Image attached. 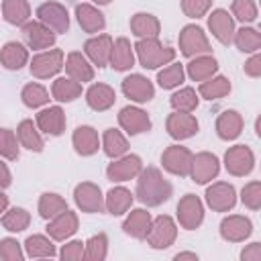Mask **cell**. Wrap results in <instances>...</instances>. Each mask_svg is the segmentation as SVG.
<instances>
[{"label": "cell", "instance_id": "6da1fadb", "mask_svg": "<svg viewBox=\"0 0 261 261\" xmlns=\"http://www.w3.org/2000/svg\"><path fill=\"white\" fill-rule=\"evenodd\" d=\"M137 198L147 206H159L171 198V184L157 167L141 169L137 179Z\"/></svg>", "mask_w": 261, "mask_h": 261}, {"label": "cell", "instance_id": "7a4b0ae2", "mask_svg": "<svg viewBox=\"0 0 261 261\" xmlns=\"http://www.w3.org/2000/svg\"><path fill=\"white\" fill-rule=\"evenodd\" d=\"M139 63L147 69H157L161 65H167L173 61L175 57V49L161 45L157 39H139V43L135 45Z\"/></svg>", "mask_w": 261, "mask_h": 261}, {"label": "cell", "instance_id": "3957f363", "mask_svg": "<svg viewBox=\"0 0 261 261\" xmlns=\"http://www.w3.org/2000/svg\"><path fill=\"white\" fill-rule=\"evenodd\" d=\"M175 237H177V226L165 214H161L155 220H151V226H149V230L145 234L147 243L153 249H167V247H171Z\"/></svg>", "mask_w": 261, "mask_h": 261}, {"label": "cell", "instance_id": "277c9868", "mask_svg": "<svg viewBox=\"0 0 261 261\" xmlns=\"http://www.w3.org/2000/svg\"><path fill=\"white\" fill-rule=\"evenodd\" d=\"M179 49L186 57H196V55H208L210 53V41L206 37V33L196 27V24H188L181 29L179 33Z\"/></svg>", "mask_w": 261, "mask_h": 261}, {"label": "cell", "instance_id": "5b68a950", "mask_svg": "<svg viewBox=\"0 0 261 261\" xmlns=\"http://www.w3.org/2000/svg\"><path fill=\"white\" fill-rule=\"evenodd\" d=\"M224 167L230 175H249L255 167V155L247 145H234L224 153Z\"/></svg>", "mask_w": 261, "mask_h": 261}, {"label": "cell", "instance_id": "8992f818", "mask_svg": "<svg viewBox=\"0 0 261 261\" xmlns=\"http://www.w3.org/2000/svg\"><path fill=\"white\" fill-rule=\"evenodd\" d=\"M177 220L186 230H194L204 220V206L196 194H186L177 204Z\"/></svg>", "mask_w": 261, "mask_h": 261}, {"label": "cell", "instance_id": "52a82bcc", "mask_svg": "<svg viewBox=\"0 0 261 261\" xmlns=\"http://www.w3.org/2000/svg\"><path fill=\"white\" fill-rule=\"evenodd\" d=\"M31 73L39 80H47L51 75H55L61 67H63V51L61 49H49L43 51L39 55L33 57L31 61Z\"/></svg>", "mask_w": 261, "mask_h": 261}, {"label": "cell", "instance_id": "ba28073f", "mask_svg": "<svg viewBox=\"0 0 261 261\" xmlns=\"http://www.w3.org/2000/svg\"><path fill=\"white\" fill-rule=\"evenodd\" d=\"M192 151L188 147H181V145H171L163 151L161 155V163L163 167L173 173V175H179V177H186L190 173V165H192Z\"/></svg>", "mask_w": 261, "mask_h": 261}, {"label": "cell", "instance_id": "9c48e42d", "mask_svg": "<svg viewBox=\"0 0 261 261\" xmlns=\"http://www.w3.org/2000/svg\"><path fill=\"white\" fill-rule=\"evenodd\" d=\"M220 171V163H218V157L208 153V151H202L198 155L192 157V165H190V177L196 181V184H208L210 179H214Z\"/></svg>", "mask_w": 261, "mask_h": 261}, {"label": "cell", "instance_id": "30bf717a", "mask_svg": "<svg viewBox=\"0 0 261 261\" xmlns=\"http://www.w3.org/2000/svg\"><path fill=\"white\" fill-rule=\"evenodd\" d=\"M73 200L77 204V208L82 212L94 214V212H102L104 210V196L100 192V188L92 181H84L77 184L73 190Z\"/></svg>", "mask_w": 261, "mask_h": 261}, {"label": "cell", "instance_id": "8fae6325", "mask_svg": "<svg viewBox=\"0 0 261 261\" xmlns=\"http://www.w3.org/2000/svg\"><path fill=\"white\" fill-rule=\"evenodd\" d=\"M37 16L53 33H65L69 29V14H67L65 6H61L59 2H45V4H41L37 8Z\"/></svg>", "mask_w": 261, "mask_h": 261}, {"label": "cell", "instance_id": "7c38bea8", "mask_svg": "<svg viewBox=\"0 0 261 261\" xmlns=\"http://www.w3.org/2000/svg\"><path fill=\"white\" fill-rule=\"evenodd\" d=\"M22 39L31 49H47L55 43V33L41 20H27L22 24Z\"/></svg>", "mask_w": 261, "mask_h": 261}, {"label": "cell", "instance_id": "4fadbf2b", "mask_svg": "<svg viewBox=\"0 0 261 261\" xmlns=\"http://www.w3.org/2000/svg\"><path fill=\"white\" fill-rule=\"evenodd\" d=\"M206 202L216 212H226L237 204V192L226 181H216L206 190Z\"/></svg>", "mask_w": 261, "mask_h": 261}, {"label": "cell", "instance_id": "5bb4252c", "mask_svg": "<svg viewBox=\"0 0 261 261\" xmlns=\"http://www.w3.org/2000/svg\"><path fill=\"white\" fill-rule=\"evenodd\" d=\"M143 169V163H141V157L137 155H126V157H120L116 161H112L108 167H106V175L110 181H128L133 177H137Z\"/></svg>", "mask_w": 261, "mask_h": 261}, {"label": "cell", "instance_id": "9a60e30c", "mask_svg": "<svg viewBox=\"0 0 261 261\" xmlns=\"http://www.w3.org/2000/svg\"><path fill=\"white\" fill-rule=\"evenodd\" d=\"M253 232V224L249 218L241 216V214H232V216H226L222 222H220V237L224 241H230V243H241L245 239H249V234Z\"/></svg>", "mask_w": 261, "mask_h": 261}, {"label": "cell", "instance_id": "2e32d148", "mask_svg": "<svg viewBox=\"0 0 261 261\" xmlns=\"http://www.w3.org/2000/svg\"><path fill=\"white\" fill-rule=\"evenodd\" d=\"M118 122L128 135H141V133H147L151 128L149 114L137 106H124L118 114Z\"/></svg>", "mask_w": 261, "mask_h": 261}, {"label": "cell", "instance_id": "e0dca14e", "mask_svg": "<svg viewBox=\"0 0 261 261\" xmlns=\"http://www.w3.org/2000/svg\"><path fill=\"white\" fill-rule=\"evenodd\" d=\"M208 29L212 31V35L222 45H230L232 43V37H234V20H232V16L226 10H222V8L212 10V14L208 16Z\"/></svg>", "mask_w": 261, "mask_h": 261}, {"label": "cell", "instance_id": "ac0fdd59", "mask_svg": "<svg viewBox=\"0 0 261 261\" xmlns=\"http://www.w3.org/2000/svg\"><path fill=\"white\" fill-rule=\"evenodd\" d=\"M167 133L169 137L181 141V139H190L198 133V120L190 114V112H173L167 116Z\"/></svg>", "mask_w": 261, "mask_h": 261}, {"label": "cell", "instance_id": "d6986e66", "mask_svg": "<svg viewBox=\"0 0 261 261\" xmlns=\"http://www.w3.org/2000/svg\"><path fill=\"white\" fill-rule=\"evenodd\" d=\"M122 92H124L126 98L143 104V102H149L153 98L155 88H153V84L147 77H143L139 73H133V75L122 80Z\"/></svg>", "mask_w": 261, "mask_h": 261}, {"label": "cell", "instance_id": "ffe728a7", "mask_svg": "<svg viewBox=\"0 0 261 261\" xmlns=\"http://www.w3.org/2000/svg\"><path fill=\"white\" fill-rule=\"evenodd\" d=\"M84 51L92 59L94 65L106 67L108 61H110V53H112V39H110V35H96V37L88 39L86 45H84Z\"/></svg>", "mask_w": 261, "mask_h": 261}, {"label": "cell", "instance_id": "44dd1931", "mask_svg": "<svg viewBox=\"0 0 261 261\" xmlns=\"http://www.w3.org/2000/svg\"><path fill=\"white\" fill-rule=\"evenodd\" d=\"M77 230V214L71 210H63L61 214L53 216L47 224V232L55 241H65Z\"/></svg>", "mask_w": 261, "mask_h": 261}, {"label": "cell", "instance_id": "7402d4cb", "mask_svg": "<svg viewBox=\"0 0 261 261\" xmlns=\"http://www.w3.org/2000/svg\"><path fill=\"white\" fill-rule=\"evenodd\" d=\"M37 126L51 137H59L65 130V112L59 106H49L37 114Z\"/></svg>", "mask_w": 261, "mask_h": 261}, {"label": "cell", "instance_id": "603a6c76", "mask_svg": "<svg viewBox=\"0 0 261 261\" xmlns=\"http://www.w3.org/2000/svg\"><path fill=\"white\" fill-rule=\"evenodd\" d=\"M116 71H126L135 65V53H133V45L128 39L120 37L112 43V53H110V61H108Z\"/></svg>", "mask_w": 261, "mask_h": 261}, {"label": "cell", "instance_id": "cb8c5ba5", "mask_svg": "<svg viewBox=\"0 0 261 261\" xmlns=\"http://www.w3.org/2000/svg\"><path fill=\"white\" fill-rule=\"evenodd\" d=\"M65 71L71 80L84 84V82H92L94 80V67L90 65V61L77 53V51H71L65 59Z\"/></svg>", "mask_w": 261, "mask_h": 261}, {"label": "cell", "instance_id": "d4e9b609", "mask_svg": "<svg viewBox=\"0 0 261 261\" xmlns=\"http://www.w3.org/2000/svg\"><path fill=\"white\" fill-rule=\"evenodd\" d=\"M116 100V94L114 90L108 86V84H94L90 86V90L86 92V102L92 110L96 112H104L108 110Z\"/></svg>", "mask_w": 261, "mask_h": 261}, {"label": "cell", "instance_id": "484cf974", "mask_svg": "<svg viewBox=\"0 0 261 261\" xmlns=\"http://www.w3.org/2000/svg\"><path fill=\"white\" fill-rule=\"evenodd\" d=\"M71 143H73V149L80 153V155H94L100 147V139H98V133L96 128L84 124V126H77L73 130V137H71Z\"/></svg>", "mask_w": 261, "mask_h": 261}, {"label": "cell", "instance_id": "4316f807", "mask_svg": "<svg viewBox=\"0 0 261 261\" xmlns=\"http://www.w3.org/2000/svg\"><path fill=\"white\" fill-rule=\"evenodd\" d=\"M130 31L139 39H157L159 31H161V24H159L157 16H153L149 12H137L130 18Z\"/></svg>", "mask_w": 261, "mask_h": 261}, {"label": "cell", "instance_id": "83f0119b", "mask_svg": "<svg viewBox=\"0 0 261 261\" xmlns=\"http://www.w3.org/2000/svg\"><path fill=\"white\" fill-rule=\"evenodd\" d=\"M243 130V116L237 110H224L216 118V133L224 141H232L241 135Z\"/></svg>", "mask_w": 261, "mask_h": 261}, {"label": "cell", "instance_id": "f1b7e54d", "mask_svg": "<svg viewBox=\"0 0 261 261\" xmlns=\"http://www.w3.org/2000/svg\"><path fill=\"white\" fill-rule=\"evenodd\" d=\"M75 16H77L80 27L86 33H98V31H102L106 27L104 14L98 8H94L92 4H77L75 6Z\"/></svg>", "mask_w": 261, "mask_h": 261}, {"label": "cell", "instance_id": "f546056e", "mask_svg": "<svg viewBox=\"0 0 261 261\" xmlns=\"http://www.w3.org/2000/svg\"><path fill=\"white\" fill-rule=\"evenodd\" d=\"M29 61V51L24 49V45L16 43V41H8L2 49H0V63L6 69H20L22 65H27Z\"/></svg>", "mask_w": 261, "mask_h": 261}, {"label": "cell", "instance_id": "4dcf8cb0", "mask_svg": "<svg viewBox=\"0 0 261 261\" xmlns=\"http://www.w3.org/2000/svg\"><path fill=\"white\" fill-rule=\"evenodd\" d=\"M216 69H218V61L212 55H196L188 63V75L194 82H204V80L212 77L216 73Z\"/></svg>", "mask_w": 261, "mask_h": 261}, {"label": "cell", "instance_id": "1f68e13d", "mask_svg": "<svg viewBox=\"0 0 261 261\" xmlns=\"http://www.w3.org/2000/svg\"><path fill=\"white\" fill-rule=\"evenodd\" d=\"M149 226H151V214L147 210H143V208L130 210V214L126 216V220L122 224L124 232L130 234V237H135V239H145Z\"/></svg>", "mask_w": 261, "mask_h": 261}, {"label": "cell", "instance_id": "d6a6232c", "mask_svg": "<svg viewBox=\"0 0 261 261\" xmlns=\"http://www.w3.org/2000/svg\"><path fill=\"white\" fill-rule=\"evenodd\" d=\"M130 206H133V194H130L126 188H112V190L106 194L104 208H106L112 216L124 214Z\"/></svg>", "mask_w": 261, "mask_h": 261}, {"label": "cell", "instance_id": "836d02e7", "mask_svg": "<svg viewBox=\"0 0 261 261\" xmlns=\"http://www.w3.org/2000/svg\"><path fill=\"white\" fill-rule=\"evenodd\" d=\"M2 16L10 24H24L31 16V6L27 0H4L2 2Z\"/></svg>", "mask_w": 261, "mask_h": 261}, {"label": "cell", "instance_id": "e575fe53", "mask_svg": "<svg viewBox=\"0 0 261 261\" xmlns=\"http://www.w3.org/2000/svg\"><path fill=\"white\" fill-rule=\"evenodd\" d=\"M51 94L59 102H73L82 94V84L75 82V80H71V77H57L53 82Z\"/></svg>", "mask_w": 261, "mask_h": 261}, {"label": "cell", "instance_id": "d590c367", "mask_svg": "<svg viewBox=\"0 0 261 261\" xmlns=\"http://www.w3.org/2000/svg\"><path fill=\"white\" fill-rule=\"evenodd\" d=\"M16 137H18V143L22 147H27L29 151H35V153L43 151V139H41L37 126L33 124V120H22L16 128Z\"/></svg>", "mask_w": 261, "mask_h": 261}, {"label": "cell", "instance_id": "8d00e7d4", "mask_svg": "<svg viewBox=\"0 0 261 261\" xmlns=\"http://www.w3.org/2000/svg\"><path fill=\"white\" fill-rule=\"evenodd\" d=\"M230 92V82L224 75H216V77H208L200 84V96L206 100H218L224 98Z\"/></svg>", "mask_w": 261, "mask_h": 261}, {"label": "cell", "instance_id": "74e56055", "mask_svg": "<svg viewBox=\"0 0 261 261\" xmlns=\"http://www.w3.org/2000/svg\"><path fill=\"white\" fill-rule=\"evenodd\" d=\"M232 41L243 53H255L261 47V35L257 29H251V27H243L241 31H234Z\"/></svg>", "mask_w": 261, "mask_h": 261}, {"label": "cell", "instance_id": "f35d334b", "mask_svg": "<svg viewBox=\"0 0 261 261\" xmlns=\"http://www.w3.org/2000/svg\"><path fill=\"white\" fill-rule=\"evenodd\" d=\"M63 210H67V204L65 200L59 196V194H53V192H45L39 200V214L41 218L45 220H51L53 216L61 214Z\"/></svg>", "mask_w": 261, "mask_h": 261}, {"label": "cell", "instance_id": "ab89813d", "mask_svg": "<svg viewBox=\"0 0 261 261\" xmlns=\"http://www.w3.org/2000/svg\"><path fill=\"white\" fill-rule=\"evenodd\" d=\"M102 147H104V153H106L108 157L114 159V157H120V155L126 153L128 143H126V139H124V135H122L120 130H116V128H108V130L104 133Z\"/></svg>", "mask_w": 261, "mask_h": 261}, {"label": "cell", "instance_id": "60d3db41", "mask_svg": "<svg viewBox=\"0 0 261 261\" xmlns=\"http://www.w3.org/2000/svg\"><path fill=\"white\" fill-rule=\"evenodd\" d=\"M24 251L29 257H55V245L43 234H33L24 241Z\"/></svg>", "mask_w": 261, "mask_h": 261}, {"label": "cell", "instance_id": "b9f144b4", "mask_svg": "<svg viewBox=\"0 0 261 261\" xmlns=\"http://www.w3.org/2000/svg\"><path fill=\"white\" fill-rule=\"evenodd\" d=\"M29 224H31V214H29L24 208H18V206L10 208V210L2 216V226H4L6 230H10V232H20V230H24Z\"/></svg>", "mask_w": 261, "mask_h": 261}, {"label": "cell", "instance_id": "7bdbcfd3", "mask_svg": "<svg viewBox=\"0 0 261 261\" xmlns=\"http://www.w3.org/2000/svg\"><path fill=\"white\" fill-rule=\"evenodd\" d=\"M106 253H108V239L104 232H98L84 243V257L86 259L102 261V259H106Z\"/></svg>", "mask_w": 261, "mask_h": 261}, {"label": "cell", "instance_id": "ee69618b", "mask_svg": "<svg viewBox=\"0 0 261 261\" xmlns=\"http://www.w3.org/2000/svg\"><path fill=\"white\" fill-rule=\"evenodd\" d=\"M184 65L181 63H171L167 67H163L159 73H157V82L163 90H171V88H177L181 82H184Z\"/></svg>", "mask_w": 261, "mask_h": 261}, {"label": "cell", "instance_id": "f6af8a7d", "mask_svg": "<svg viewBox=\"0 0 261 261\" xmlns=\"http://www.w3.org/2000/svg\"><path fill=\"white\" fill-rule=\"evenodd\" d=\"M171 108L175 112H192L198 106V96L194 88H181L179 92H175L171 96Z\"/></svg>", "mask_w": 261, "mask_h": 261}, {"label": "cell", "instance_id": "bcb514c9", "mask_svg": "<svg viewBox=\"0 0 261 261\" xmlns=\"http://www.w3.org/2000/svg\"><path fill=\"white\" fill-rule=\"evenodd\" d=\"M20 98H22L24 106H29V108H39V106H43V104L49 102V92H47L43 86H39V84H27V86L22 88Z\"/></svg>", "mask_w": 261, "mask_h": 261}, {"label": "cell", "instance_id": "7dc6e473", "mask_svg": "<svg viewBox=\"0 0 261 261\" xmlns=\"http://www.w3.org/2000/svg\"><path fill=\"white\" fill-rule=\"evenodd\" d=\"M0 157L4 159H18V141L10 128H0Z\"/></svg>", "mask_w": 261, "mask_h": 261}, {"label": "cell", "instance_id": "c3c4849f", "mask_svg": "<svg viewBox=\"0 0 261 261\" xmlns=\"http://www.w3.org/2000/svg\"><path fill=\"white\" fill-rule=\"evenodd\" d=\"M230 10H232L234 18L241 20V22H253L257 18V4H255V0H232Z\"/></svg>", "mask_w": 261, "mask_h": 261}, {"label": "cell", "instance_id": "681fc988", "mask_svg": "<svg viewBox=\"0 0 261 261\" xmlns=\"http://www.w3.org/2000/svg\"><path fill=\"white\" fill-rule=\"evenodd\" d=\"M241 200L247 208L251 210H259L261 208V184L259 181H251L243 188L241 192Z\"/></svg>", "mask_w": 261, "mask_h": 261}, {"label": "cell", "instance_id": "f907efd6", "mask_svg": "<svg viewBox=\"0 0 261 261\" xmlns=\"http://www.w3.org/2000/svg\"><path fill=\"white\" fill-rule=\"evenodd\" d=\"M0 257L4 261H22L24 253H22L20 245L16 243V239H2L0 241Z\"/></svg>", "mask_w": 261, "mask_h": 261}, {"label": "cell", "instance_id": "816d5d0a", "mask_svg": "<svg viewBox=\"0 0 261 261\" xmlns=\"http://www.w3.org/2000/svg\"><path fill=\"white\" fill-rule=\"evenodd\" d=\"M212 6V0H181V10L190 18L204 16Z\"/></svg>", "mask_w": 261, "mask_h": 261}, {"label": "cell", "instance_id": "f5cc1de1", "mask_svg": "<svg viewBox=\"0 0 261 261\" xmlns=\"http://www.w3.org/2000/svg\"><path fill=\"white\" fill-rule=\"evenodd\" d=\"M59 257L63 261H77V259H82L84 257V243L82 241H71V243L63 245Z\"/></svg>", "mask_w": 261, "mask_h": 261}, {"label": "cell", "instance_id": "db71d44e", "mask_svg": "<svg viewBox=\"0 0 261 261\" xmlns=\"http://www.w3.org/2000/svg\"><path fill=\"white\" fill-rule=\"evenodd\" d=\"M245 73L251 77H259L261 75V55L255 51V55L245 63Z\"/></svg>", "mask_w": 261, "mask_h": 261}, {"label": "cell", "instance_id": "11a10c76", "mask_svg": "<svg viewBox=\"0 0 261 261\" xmlns=\"http://www.w3.org/2000/svg\"><path fill=\"white\" fill-rule=\"evenodd\" d=\"M243 261H261V243H251L247 249L241 253Z\"/></svg>", "mask_w": 261, "mask_h": 261}, {"label": "cell", "instance_id": "9f6ffc18", "mask_svg": "<svg viewBox=\"0 0 261 261\" xmlns=\"http://www.w3.org/2000/svg\"><path fill=\"white\" fill-rule=\"evenodd\" d=\"M10 181H12L10 171H8L6 163H4V161H0V190H2V188H8V186H10Z\"/></svg>", "mask_w": 261, "mask_h": 261}, {"label": "cell", "instance_id": "6f0895ef", "mask_svg": "<svg viewBox=\"0 0 261 261\" xmlns=\"http://www.w3.org/2000/svg\"><path fill=\"white\" fill-rule=\"evenodd\" d=\"M181 259H192V261H196L198 255H196V253H177V255H175V261H181Z\"/></svg>", "mask_w": 261, "mask_h": 261}, {"label": "cell", "instance_id": "680465c9", "mask_svg": "<svg viewBox=\"0 0 261 261\" xmlns=\"http://www.w3.org/2000/svg\"><path fill=\"white\" fill-rule=\"evenodd\" d=\"M6 206H8V196L4 192H0V212H4Z\"/></svg>", "mask_w": 261, "mask_h": 261}, {"label": "cell", "instance_id": "91938a15", "mask_svg": "<svg viewBox=\"0 0 261 261\" xmlns=\"http://www.w3.org/2000/svg\"><path fill=\"white\" fill-rule=\"evenodd\" d=\"M94 2H96V4H110L112 0H94Z\"/></svg>", "mask_w": 261, "mask_h": 261}]
</instances>
